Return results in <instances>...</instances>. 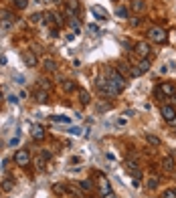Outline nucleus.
Instances as JSON below:
<instances>
[{"instance_id": "f704fd0d", "label": "nucleus", "mask_w": 176, "mask_h": 198, "mask_svg": "<svg viewBox=\"0 0 176 198\" xmlns=\"http://www.w3.org/2000/svg\"><path fill=\"white\" fill-rule=\"evenodd\" d=\"M105 198H115V194H111V192H107V194H105Z\"/></svg>"}, {"instance_id": "7c9ffc66", "label": "nucleus", "mask_w": 176, "mask_h": 198, "mask_svg": "<svg viewBox=\"0 0 176 198\" xmlns=\"http://www.w3.org/2000/svg\"><path fill=\"white\" fill-rule=\"evenodd\" d=\"M69 131L73 133V136H81V133H83V130H81V127H71Z\"/></svg>"}, {"instance_id": "4be33fe9", "label": "nucleus", "mask_w": 176, "mask_h": 198, "mask_svg": "<svg viewBox=\"0 0 176 198\" xmlns=\"http://www.w3.org/2000/svg\"><path fill=\"white\" fill-rule=\"evenodd\" d=\"M53 190L57 192V194H63V192H67V186H63V184H55Z\"/></svg>"}, {"instance_id": "2f4dec72", "label": "nucleus", "mask_w": 176, "mask_h": 198, "mask_svg": "<svg viewBox=\"0 0 176 198\" xmlns=\"http://www.w3.org/2000/svg\"><path fill=\"white\" fill-rule=\"evenodd\" d=\"M71 27L75 28V31H79V20H75V18H71Z\"/></svg>"}, {"instance_id": "6ab92c4d", "label": "nucleus", "mask_w": 176, "mask_h": 198, "mask_svg": "<svg viewBox=\"0 0 176 198\" xmlns=\"http://www.w3.org/2000/svg\"><path fill=\"white\" fill-rule=\"evenodd\" d=\"M12 188H14V182H12L10 178H6V180L2 182V190H4V192H10Z\"/></svg>"}, {"instance_id": "39448f33", "label": "nucleus", "mask_w": 176, "mask_h": 198, "mask_svg": "<svg viewBox=\"0 0 176 198\" xmlns=\"http://www.w3.org/2000/svg\"><path fill=\"white\" fill-rule=\"evenodd\" d=\"M23 61L27 63L28 67H37L38 59H37V55H35V53H28V51H27V53H23Z\"/></svg>"}, {"instance_id": "b1692460", "label": "nucleus", "mask_w": 176, "mask_h": 198, "mask_svg": "<svg viewBox=\"0 0 176 198\" xmlns=\"http://www.w3.org/2000/svg\"><path fill=\"white\" fill-rule=\"evenodd\" d=\"M27 4H28V0H14V6L20 8V10H23V8H27Z\"/></svg>"}, {"instance_id": "393cba45", "label": "nucleus", "mask_w": 176, "mask_h": 198, "mask_svg": "<svg viewBox=\"0 0 176 198\" xmlns=\"http://www.w3.org/2000/svg\"><path fill=\"white\" fill-rule=\"evenodd\" d=\"M119 71H122V73H130V75H132V67L128 65V63H122V65H119Z\"/></svg>"}, {"instance_id": "c9c22d12", "label": "nucleus", "mask_w": 176, "mask_h": 198, "mask_svg": "<svg viewBox=\"0 0 176 198\" xmlns=\"http://www.w3.org/2000/svg\"><path fill=\"white\" fill-rule=\"evenodd\" d=\"M170 123H172V126H176V115H174V119H172V121H170Z\"/></svg>"}, {"instance_id": "cd10ccee", "label": "nucleus", "mask_w": 176, "mask_h": 198, "mask_svg": "<svg viewBox=\"0 0 176 198\" xmlns=\"http://www.w3.org/2000/svg\"><path fill=\"white\" fill-rule=\"evenodd\" d=\"M38 83H41V89H45V91H47V89L51 87V81H49V79H41V81H38Z\"/></svg>"}, {"instance_id": "5701e85b", "label": "nucleus", "mask_w": 176, "mask_h": 198, "mask_svg": "<svg viewBox=\"0 0 176 198\" xmlns=\"http://www.w3.org/2000/svg\"><path fill=\"white\" fill-rule=\"evenodd\" d=\"M160 198H176V190H164Z\"/></svg>"}, {"instance_id": "412c9836", "label": "nucleus", "mask_w": 176, "mask_h": 198, "mask_svg": "<svg viewBox=\"0 0 176 198\" xmlns=\"http://www.w3.org/2000/svg\"><path fill=\"white\" fill-rule=\"evenodd\" d=\"M79 186L83 188L85 192H89V190H91V182H89V180H81V182H79Z\"/></svg>"}, {"instance_id": "ddd939ff", "label": "nucleus", "mask_w": 176, "mask_h": 198, "mask_svg": "<svg viewBox=\"0 0 176 198\" xmlns=\"http://www.w3.org/2000/svg\"><path fill=\"white\" fill-rule=\"evenodd\" d=\"M91 12H93L95 16H99L101 20H105V18H107V12H105L101 6H93V8H91Z\"/></svg>"}, {"instance_id": "c85d7f7f", "label": "nucleus", "mask_w": 176, "mask_h": 198, "mask_svg": "<svg viewBox=\"0 0 176 198\" xmlns=\"http://www.w3.org/2000/svg\"><path fill=\"white\" fill-rule=\"evenodd\" d=\"M156 186H158V178H150L148 180V188H152V190H154Z\"/></svg>"}, {"instance_id": "4468645a", "label": "nucleus", "mask_w": 176, "mask_h": 198, "mask_svg": "<svg viewBox=\"0 0 176 198\" xmlns=\"http://www.w3.org/2000/svg\"><path fill=\"white\" fill-rule=\"evenodd\" d=\"M43 67H45L47 71H57V63H55L53 59H45V61H43Z\"/></svg>"}, {"instance_id": "f03ea898", "label": "nucleus", "mask_w": 176, "mask_h": 198, "mask_svg": "<svg viewBox=\"0 0 176 198\" xmlns=\"http://www.w3.org/2000/svg\"><path fill=\"white\" fill-rule=\"evenodd\" d=\"M148 37L152 38V41H156V42H164L166 41V32L162 31V28H158V27H152L148 31Z\"/></svg>"}, {"instance_id": "f3484780", "label": "nucleus", "mask_w": 176, "mask_h": 198, "mask_svg": "<svg viewBox=\"0 0 176 198\" xmlns=\"http://www.w3.org/2000/svg\"><path fill=\"white\" fill-rule=\"evenodd\" d=\"M146 141H148L150 146H160V137L152 136V133H148V136H146Z\"/></svg>"}, {"instance_id": "a211bd4d", "label": "nucleus", "mask_w": 176, "mask_h": 198, "mask_svg": "<svg viewBox=\"0 0 176 198\" xmlns=\"http://www.w3.org/2000/svg\"><path fill=\"white\" fill-rule=\"evenodd\" d=\"M138 69H140V73H146L150 69V61L148 59H142V61L138 63Z\"/></svg>"}, {"instance_id": "a878e982", "label": "nucleus", "mask_w": 176, "mask_h": 198, "mask_svg": "<svg viewBox=\"0 0 176 198\" xmlns=\"http://www.w3.org/2000/svg\"><path fill=\"white\" fill-rule=\"evenodd\" d=\"M53 119H55V121H59V123H71L69 117H63V115H55Z\"/></svg>"}, {"instance_id": "0eeeda50", "label": "nucleus", "mask_w": 176, "mask_h": 198, "mask_svg": "<svg viewBox=\"0 0 176 198\" xmlns=\"http://www.w3.org/2000/svg\"><path fill=\"white\" fill-rule=\"evenodd\" d=\"M136 53H138L140 57H148L150 45H148V42H138V45H136Z\"/></svg>"}, {"instance_id": "bb28decb", "label": "nucleus", "mask_w": 176, "mask_h": 198, "mask_svg": "<svg viewBox=\"0 0 176 198\" xmlns=\"http://www.w3.org/2000/svg\"><path fill=\"white\" fill-rule=\"evenodd\" d=\"M41 18H43L41 12H35V14H31V22H41Z\"/></svg>"}, {"instance_id": "473e14b6", "label": "nucleus", "mask_w": 176, "mask_h": 198, "mask_svg": "<svg viewBox=\"0 0 176 198\" xmlns=\"http://www.w3.org/2000/svg\"><path fill=\"white\" fill-rule=\"evenodd\" d=\"M115 123H118L119 127H122V126H126V117H119V119H118V121H115Z\"/></svg>"}, {"instance_id": "20e7f679", "label": "nucleus", "mask_w": 176, "mask_h": 198, "mask_svg": "<svg viewBox=\"0 0 176 198\" xmlns=\"http://www.w3.org/2000/svg\"><path fill=\"white\" fill-rule=\"evenodd\" d=\"M162 117L166 119V121H172L174 119V115H176V111H174V107H170V105H162Z\"/></svg>"}, {"instance_id": "e433bc0d", "label": "nucleus", "mask_w": 176, "mask_h": 198, "mask_svg": "<svg viewBox=\"0 0 176 198\" xmlns=\"http://www.w3.org/2000/svg\"><path fill=\"white\" fill-rule=\"evenodd\" d=\"M2 99H4V95H2V91H0V101H2Z\"/></svg>"}, {"instance_id": "9d476101", "label": "nucleus", "mask_w": 176, "mask_h": 198, "mask_svg": "<svg viewBox=\"0 0 176 198\" xmlns=\"http://www.w3.org/2000/svg\"><path fill=\"white\" fill-rule=\"evenodd\" d=\"M160 91L164 93V95H174V93H176V89H174V85H172V83H162Z\"/></svg>"}, {"instance_id": "9b49d317", "label": "nucleus", "mask_w": 176, "mask_h": 198, "mask_svg": "<svg viewBox=\"0 0 176 198\" xmlns=\"http://www.w3.org/2000/svg\"><path fill=\"white\" fill-rule=\"evenodd\" d=\"M79 101L83 103V105H89V101H91V95H89L85 89H79Z\"/></svg>"}, {"instance_id": "1a4fd4ad", "label": "nucleus", "mask_w": 176, "mask_h": 198, "mask_svg": "<svg viewBox=\"0 0 176 198\" xmlns=\"http://www.w3.org/2000/svg\"><path fill=\"white\" fill-rule=\"evenodd\" d=\"M31 136L35 137V140H43V137H45L43 127H41V126H33V127H31Z\"/></svg>"}, {"instance_id": "dca6fc26", "label": "nucleus", "mask_w": 176, "mask_h": 198, "mask_svg": "<svg viewBox=\"0 0 176 198\" xmlns=\"http://www.w3.org/2000/svg\"><path fill=\"white\" fill-rule=\"evenodd\" d=\"M0 16H2L6 22H12V20H16V16L12 14V12H8V10H0Z\"/></svg>"}, {"instance_id": "6e6552de", "label": "nucleus", "mask_w": 176, "mask_h": 198, "mask_svg": "<svg viewBox=\"0 0 176 198\" xmlns=\"http://www.w3.org/2000/svg\"><path fill=\"white\" fill-rule=\"evenodd\" d=\"M35 99L38 103H47V101H49V95H47L45 89H37V91H35Z\"/></svg>"}, {"instance_id": "c756f323", "label": "nucleus", "mask_w": 176, "mask_h": 198, "mask_svg": "<svg viewBox=\"0 0 176 198\" xmlns=\"http://www.w3.org/2000/svg\"><path fill=\"white\" fill-rule=\"evenodd\" d=\"M118 16L119 18H128V10L126 8H118Z\"/></svg>"}, {"instance_id": "f8f14e48", "label": "nucleus", "mask_w": 176, "mask_h": 198, "mask_svg": "<svg viewBox=\"0 0 176 198\" xmlns=\"http://www.w3.org/2000/svg\"><path fill=\"white\" fill-rule=\"evenodd\" d=\"M63 91L65 93H71V91H75V81H71V79H67V81H63Z\"/></svg>"}, {"instance_id": "7ed1b4c3", "label": "nucleus", "mask_w": 176, "mask_h": 198, "mask_svg": "<svg viewBox=\"0 0 176 198\" xmlns=\"http://www.w3.org/2000/svg\"><path fill=\"white\" fill-rule=\"evenodd\" d=\"M14 162L18 166H27L28 162H31V154H28L27 150H18V152L14 154Z\"/></svg>"}, {"instance_id": "423d86ee", "label": "nucleus", "mask_w": 176, "mask_h": 198, "mask_svg": "<svg viewBox=\"0 0 176 198\" xmlns=\"http://www.w3.org/2000/svg\"><path fill=\"white\" fill-rule=\"evenodd\" d=\"M162 168H164L166 172H174V170H176V162H174V158H172V156H166L164 160H162Z\"/></svg>"}, {"instance_id": "f257e3e1", "label": "nucleus", "mask_w": 176, "mask_h": 198, "mask_svg": "<svg viewBox=\"0 0 176 198\" xmlns=\"http://www.w3.org/2000/svg\"><path fill=\"white\" fill-rule=\"evenodd\" d=\"M105 73H107V77H109V83L113 85V87H118L119 91H122V89L126 87V79H123V77L119 75V73L115 71V69H107Z\"/></svg>"}, {"instance_id": "aec40b11", "label": "nucleus", "mask_w": 176, "mask_h": 198, "mask_svg": "<svg viewBox=\"0 0 176 198\" xmlns=\"http://www.w3.org/2000/svg\"><path fill=\"white\" fill-rule=\"evenodd\" d=\"M45 160H47V158H45V156H43V154H41V156H38L37 160H35V164H37V168H41V170H43V168H45Z\"/></svg>"}, {"instance_id": "2eb2a0df", "label": "nucleus", "mask_w": 176, "mask_h": 198, "mask_svg": "<svg viewBox=\"0 0 176 198\" xmlns=\"http://www.w3.org/2000/svg\"><path fill=\"white\" fill-rule=\"evenodd\" d=\"M132 8H134L136 12H144V8H146L144 0H134V2H132Z\"/></svg>"}, {"instance_id": "72a5a7b5", "label": "nucleus", "mask_w": 176, "mask_h": 198, "mask_svg": "<svg viewBox=\"0 0 176 198\" xmlns=\"http://www.w3.org/2000/svg\"><path fill=\"white\" fill-rule=\"evenodd\" d=\"M89 31H91V32H99V28H97L95 24H89Z\"/></svg>"}]
</instances>
